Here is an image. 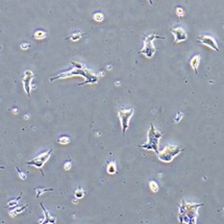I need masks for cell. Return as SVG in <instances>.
Here are the masks:
<instances>
[{
  "label": "cell",
  "mask_w": 224,
  "mask_h": 224,
  "mask_svg": "<svg viewBox=\"0 0 224 224\" xmlns=\"http://www.w3.org/2000/svg\"><path fill=\"white\" fill-rule=\"evenodd\" d=\"M72 65L74 66V67H76L74 70H72V71H69V72H65V73H61V75H58L56 77L52 78L51 80H54V79H58V78H66V77H70V76H73V75H82L83 77L85 78V82L80 83L79 85H85V83H95L97 82L98 80V77L97 75H95V74L92 73L90 70H88L87 68L85 67V66L82 65V64H79V63H74V61H72Z\"/></svg>",
  "instance_id": "1"
},
{
  "label": "cell",
  "mask_w": 224,
  "mask_h": 224,
  "mask_svg": "<svg viewBox=\"0 0 224 224\" xmlns=\"http://www.w3.org/2000/svg\"><path fill=\"white\" fill-rule=\"evenodd\" d=\"M164 135L163 131H157L153 124H150V129L148 131V142L145 143L144 145H141V148L147 149V150H152L155 153H159V143L161 137Z\"/></svg>",
  "instance_id": "2"
},
{
  "label": "cell",
  "mask_w": 224,
  "mask_h": 224,
  "mask_svg": "<svg viewBox=\"0 0 224 224\" xmlns=\"http://www.w3.org/2000/svg\"><path fill=\"white\" fill-rule=\"evenodd\" d=\"M184 151V148L181 147L179 148L178 146H166L165 148L162 150L161 153H157V157H159V160L161 162H164V163H170V162L173 161L175 157L177 154Z\"/></svg>",
  "instance_id": "3"
},
{
  "label": "cell",
  "mask_w": 224,
  "mask_h": 224,
  "mask_svg": "<svg viewBox=\"0 0 224 224\" xmlns=\"http://www.w3.org/2000/svg\"><path fill=\"white\" fill-rule=\"evenodd\" d=\"M155 39H160V40L163 39L164 40L165 38H163V37H159L154 34H149V36H147L144 40V47L140 50L139 53L144 54V55L148 58H152L155 53V47H154V45H153V40H155Z\"/></svg>",
  "instance_id": "4"
},
{
  "label": "cell",
  "mask_w": 224,
  "mask_h": 224,
  "mask_svg": "<svg viewBox=\"0 0 224 224\" xmlns=\"http://www.w3.org/2000/svg\"><path fill=\"white\" fill-rule=\"evenodd\" d=\"M133 112H135V109H121L119 112H118V116H119L120 122H121V125H122L123 136L125 135L127 128H128L129 120H130Z\"/></svg>",
  "instance_id": "5"
},
{
  "label": "cell",
  "mask_w": 224,
  "mask_h": 224,
  "mask_svg": "<svg viewBox=\"0 0 224 224\" xmlns=\"http://www.w3.org/2000/svg\"><path fill=\"white\" fill-rule=\"evenodd\" d=\"M197 41L199 42V43L203 44V45L208 46V47L212 48V49H214L215 51L218 52L219 51V48H218V44H217L216 40H215L213 37L211 36H200L197 38Z\"/></svg>",
  "instance_id": "6"
},
{
  "label": "cell",
  "mask_w": 224,
  "mask_h": 224,
  "mask_svg": "<svg viewBox=\"0 0 224 224\" xmlns=\"http://www.w3.org/2000/svg\"><path fill=\"white\" fill-rule=\"evenodd\" d=\"M51 152H52V150H49V151H47V152L43 153V154L39 155L38 157H36V159L32 160L31 162H29V163H28V165H34V166L38 167L39 169H42L43 165L48 161V159H49V157H50V154H51Z\"/></svg>",
  "instance_id": "7"
},
{
  "label": "cell",
  "mask_w": 224,
  "mask_h": 224,
  "mask_svg": "<svg viewBox=\"0 0 224 224\" xmlns=\"http://www.w3.org/2000/svg\"><path fill=\"white\" fill-rule=\"evenodd\" d=\"M171 32L174 34V43H181L187 40L188 34L184 31V28L181 27H176V28H171Z\"/></svg>",
  "instance_id": "8"
},
{
  "label": "cell",
  "mask_w": 224,
  "mask_h": 224,
  "mask_svg": "<svg viewBox=\"0 0 224 224\" xmlns=\"http://www.w3.org/2000/svg\"><path fill=\"white\" fill-rule=\"evenodd\" d=\"M200 58H201L200 55H199V54H197V55L193 56V58H191V61H190L191 67L193 68V70H194L196 73H197V69H198L199 64H200Z\"/></svg>",
  "instance_id": "9"
},
{
  "label": "cell",
  "mask_w": 224,
  "mask_h": 224,
  "mask_svg": "<svg viewBox=\"0 0 224 224\" xmlns=\"http://www.w3.org/2000/svg\"><path fill=\"white\" fill-rule=\"evenodd\" d=\"M116 171H117V167H116L115 162H112V163H109V166H107V172H109V174H115Z\"/></svg>",
  "instance_id": "10"
},
{
  "label": "cell",
  "mask_w": 224,
  "mask_h": 224,
  "mask_svg": "<svg viewBox=\"0 0 224 224\" xmlns=\"http://www.w3.org/2000/svg\"><path fill=\"white\" fill-rule=\"evenodd\" d=\"M83 195H85V191L82 189H77L75 191V197L76 198H82Z\"/></svg>",
  "instance_id": "11"
},
{
  "label": "cell",
  "mask_w": 224,
  "mask_h": 224,
  "mask_svg": "<svg viewBox=\"0 0 224 224\" xmlns=\"http://www.w3.org/2000/svg\"><path fill=\"white\" fill-rule=\"evenodd\" d=\"M80 38H82V34H80V32H76V34H73L72 36H70L68 39H71V40H73V41H77V40H79Z\"/></svg>",
  "instance_id": "12"
},
{
  "label": "cell",
  "mask_w": 224,
  "mask_h": 224,
  "mask_svg": "<svg viewBox=\"0 0 224 224\" xmlns=\"http://www.w3.org/2000/svg\"><path fill=\"white\" fill-rule=\"evenodd\" d=\"M149 186H150V189L152 192H157V191H159V187H157V183H154V181H150V183H149Z\"/></svg>",
  "instance_id": "13"
},
{
  "label": "cell",
  "mask_w": 224,
  "mask_h": 224,
  "mask_svg": "<svg viewBox=\"0 0 224 224\" xmlns=\"http://www.w3.org/2000/svg\"><path fill=\"white\" fill-rule=\"evenodd\" d=\"M58 142L60 143V144H68V143L70 142V139L68 137H61L58 140Z\"/></svg>",
  "instance_id": "14"
},
{
  "label": "cell",
  "mask_w": 224,
  "mask_h": 224,
  "mask_svg": "<svg viewBox=\"0 0 224 224\" xmlns=\"http://www.w3.org/2000/svg\"><path fill=\"white\" fill-rule=\"evenodd\" d=\"M94 19H95L96 21H102L103 15H102V14H100V13H98V14L94 15Z\"/></svg>",
  "instance_id": "15"
},
{
  "label": "cell",
  "mask_w": 224,
  "mask_h": 224,
  "mask_svg": "<svg viewBox=\"0 0 224 224\" xmlns=\"http://www.w3.org/2000/svg\"><path fill=\"white\" fill-rule=\"evenodd\" d=\"M46 37V34L45 32H43V31H38L36 34V38L37 39H42V38H45Z\"/></svg>",
  "instance_id": "16"
},
{
  "label": "cell",
  "mask_w": 224,
  "mask_h": 224,
  "mask_svg": "<svg viewBox=\"0 0 224 224\" xmlns=\"http://www.w3.org/2000/svg\"><path fill=\"white\" fill-rule=\"evenodd\" d=\"M176 14L178 15L179 17H183L184 15V10H183V8L177 7V8H176Z\"/></svg>",
  "instance_id": "17"
},
{
  "label": "cell",
  "mask_w": 224,
  "mask_h": 224,
  "mask_svg": "<svg viewBox=\"0 0 224 224\" xmlns=\"http://www.w3.org/2000/svg\"><path fill=\"white\" fill-rule=\"evenodd\" d=\"M181 117H183V114H181V113H177V117H176V119H175V122H178V119L181 120Z\"/></svg>",
  "instance_id": "18"
},
{
  "label": "cell",
  "mask_w": 224,
  "mask_h": 224,
  "mask_svg": "<svg viewBox=\"0 0 224 224\" xmlns=\"http://www.w3.org/2000/svg\"><path fill=\"white\" fill-rule=\"evenodd\" d=\"M70 168H71V163L68 162V163H66V165H65V169L66 170H69Z\"/></svg>",
  "instance_id": "19"
},
{
  "label": "cell",
  "mask_w": 224,
  "mask_h": 224,
  "mask_svg": "<svg viewBox=\"0 0 224 224\" xmlns=\"http://www.w3.org/2000/svg\"><path fill=\"white\" fill-rule=\"evenodd\" d=\"M18 173H19V175H20V177H21L22 179H25V178H26V175H25V174H23V173H22L21 171H19Z\"/></svg>",
  "instance_id": "20"
},
{
  "label": "cell",
  "mask_w": 224,
  "mask_h": 224,
  "mask_svg": "<svg viewBox=\"0 0 224 224\" xmlns=\"http://www.w3.org/2000/svg\"><path fill=\"white\" fill-rule=\"evenodd\" d=\"M148 1H149V3H150V4H152V0H148Z\"/></svg>",
  "instance_id": "21"
}]
</instances>
